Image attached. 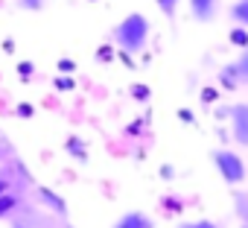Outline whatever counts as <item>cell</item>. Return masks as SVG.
Listing matches in <instances>:
<instances>
[{
	"label": "cell",
	"instance_id": "obj_28",
	"mask_svg": "<svg viewBox=\"0 0 248 228\" xmlns=\"http://www.w3.org/2000/svg\"><path fill=\"white\" fill-rule=\"evenodd\" d=\"M12 228H30V225H27V222H21V219H18V222H15V225H12Z\"/></svg>",
	"mask_w": 248,
	"mask_h": 228
},
{
	"label": "cell",
	"instance_id": "obj_26",
	"mask_svg": "<svg viewBox=\"0 0 248 228\" xmlns=\"http://www.w3.org/2000/svg\"><path fill=\"white\" fill-rule=\"evenodd\" d=\"M129 132H132V135H138V132H143V120H135V123H132V129H129Z\"/></svg>",
	"mask_w": 248,
	"mask_h": 228
},
{
	"label": "cell",
	"instance_id": "obj_30",
	"mask_svg": "<svg viewBox=\"0 0 248 228\" xmlns=\"http://www.w3.org/2000/svg\"><path fill=\"white\" fill-rule=\"evenodd\" d=\"M242 228H248V225H242Z\"/></svg>",
	"mask_w": 248,
	"mask_h": 228
},
{
	"label": "cell",
	"instance_id": "obj_5",
	"mask_svg": "<svg viewBox=\"0 0 248 228\" xmlns=\"http://www.w3.org/2000/svg\"><path fill=\"white\" fill-rule=\"evenodd\" d=\"M114 228H155V219L143 211H129L114 222Z\"/></svg>",
	"mask_w": 248,
	"mask_h": 228
},
{
	"label": "cell",
	"instance_id": "obj_16",
	"mask_svg": "<svg viewBox=\"0 0 248 228\" xmlns=\"http://www.w3.org/2000/svg\"><path fill=\"white\" fill-rule=\"evenodd\" d=\"M129 94H132L135 99H140V102H146V99L152 97V91H149L146 85H132V88H129Z\"/></svg>",
	"mask_w": 248,
	"mask_h": 228
},
{
	"label": "cell",
	"instance_id": "obj_29",
	"mask_svg": "<svg viewBox=\"0 0 248 228\" xmlns=\"http://www.w3.org/2000/svg\"><path fill=\"white\" fill-rule=\"evenodd\" d=\"M62 228H70V225H62Z\"/></svg>",
	"mask_w": 248,
	"mask_h": 228
},
{
	"label": "cell",
	"instance_id": "obj_18",
	"mask_svg": "<svg viewBox=\"0 0 248 228\" xmlns=\"http://www.w3.org/2000/svg\"><path fill=\"white\" fill-rule=\"evenodd\" d=\"M18 6L27 12H41L44 9V0H18Z\"/></svg>",
	"mask_w": 248,
	"mask_h": 228
},
{
	"label": "cell",
	"instance_id": "obj_22",
	"mask_svg": "<svg viewBox=\"0 0 248 228\" xmlns=\"http://www.w3.org/2000/svg\"><path fill=\"white\" fill-rule=\"evenodd\" d=\"M111 59H114L111 47H99V50H96V62H111Z\"/></svg>",
	"mask_w": 248,
	"mask_h": 228
},
{
	"label": "cell",
	"instance_id": "obj_3",
	"mask_svg": "<svg viewBox=\"0 0 248 228\" xmlns=\"http://www.w3.org/2000/svg\"><path fill=\"white\" fill-rule=\"evenodd\" d=\"M219 114H228L233 141H236L239 147H248V102H236V105L219 108Z\"/></svg>",
	"mask_w": 248,
	"mask_h": 228
},
{
	"label": "cell",
	"instance_id": "obj_11",
	"mask_svg": "<svg viewBox=\"0 0 248 228\" xmlns=\"http://www.w3.org/2000/svg\"><path fill=\"white\" fill-rule=\"evenodd\" d=\"M233 67H236V76H239V85H248V47L242 50V56L233 62Z\"/></svg>",
	"mask_w": 248,
	"mask_h": 228
},
{
	"label": "cell",
	"instance_id": "obj_6",
	"mask_svg": "<svg viewBox=\"0 0 248 228\" xmlns=\"http://www.w3.org/2000/svg\"><path fill=\"white\" fill-rule=\"evenodd\" d=\"M38 199H41L50 211H56L59 216H67V205H64V199H62L59 193H53L50 187H38Z\"/></svg>",
	"mask_w": 248,
	"mask_h": 228
},
{
	"label": "cell",
	"instance_id": "obj_8",
	"mask_svg": "<svg viewBox=\"0 0 248 228\" xmlns=\"http://www.w3.org/2000/svg\"><path fill=\"white\" fill-rule=\"evenodd\" d=\"M233 213H236V219L242 222V225H248V193L245 190H233Z\"/></svg>",
	"mask_w": 248,
	"mask_h": 228
},
{
	"label": "cell",
	"instance_id": "obj_12",
	"mask_svg": "<svg viewBox=\"0 0 248 228\" xmlns=\"http://www.w3.org/2000/svg\"><path fill=\"white\" fill-rule=\"evenodd\" d=\"M15 208H18V196H15V193H9V190H6V193H0V216L12 213Z\"/></svg>",
	"mask_w": 248,
	"mask_h": 228
},
{
	"label": "cell",
	"instance_id": "obj_7",
	"mask_svg": "<svg viewBox=\"0 0 248 228\" xmlns=\"http://www.w3.org/2000/svg\"><path fill=\"white\" fill-rule=\"evenodd\" d=\"M64 149H67V155L76 158V161H85V158H88V144H85L79 135H70V138L64 141Z\"/></svg>",
	"mask_w": 248,
	"mask_h": 228
},
{
	"label": "cell",
	"instance_id": "obj_27",
	"mask_svg": "<svg viewBox=\"0 0 248 228\" xmlns=\"http://www.w3.org/2000/svg\"><path fill=\"white\" fill-rule=\"evenodd\" d=\"M3 50H6V53H15V41H12V38H6V41H3Z\"/></svg>",
	"mask_w": 248,
	"mask_h": 228
},
{
	"label": "cell",
	"instance_id": "obj_19",
	"mask_svg": "<svg viewBox=\"0 0 248 228\" xmlns=\"http://www.w3.org/2000/svg\"><path fill=\"white\" fill-rule=\"evenodd\" d=\"M32 73H35V65H32V62H21V65H18V76H21V79H30Z\"/></svg>",
	"mask_w": 248,
	"mask_h": 228
},
{
	"label": "cell",
	"instance_id": "obj_15",
	"mask_svg": "<svg viewBox=\"0 0 248 228\" xmlns=\"http://www.w3.org/2000/svg\"><path fill=\"white\" fill-rule=\"evenodd\" d=\"M53 85H56L59 91H73V88H76V79H73L70 73H62V76L53 79Z\"/></svg>",
	"mask_w": 248,
	"mask_h": 228
},
{
	"label": "cell",
	"instance_id": "obj_9",
	"mask_svg": "<svg viewBox=\"0 0 248 228\" xmlns=\"http://www.w3.org/2000/svg\"><path fill=\"white\" fill-rule=\"evenodd\" d=\"M228 15H231L233 24H239V27L248 30V0H233L231 9H228Z\"/></svg>",
	"mask_w": 248,
	"mask_h": 228
},
{
	"label": "cell",
	"instance_id": "obj_23",
	"mask_svg": "<svg viewBox=\"0 0 248 228\" xmlns=\"http://www.w3.org/2000/svg\"><path fill=\"white\" fill-rule=\"evenodd\" d=\"M73 67H76V65H73L70 59H59V70H62V73H73Z\"/></svg>",
	"mask_w": 248,
	"mask_h": 228
},
{
	"label": "cell",
	"instance_id": "obj_24",
	"mask_svg": "<svg viewBox=\"0 0 248 228\" xmlns=\"http://www.w3.org/2000/svg\"><path fill=\"white\" fill-rule=\"evenodd\" d=\"M178 117H181L184 123H193V120H196V117H193V111H187V108H181V111H178Z\"/></svg>",
	"mask_w": 248,
	"mask_h": 228
},
{
	"label": "cell",
	"instance_id": "obj_2",
	"mask_svg": "<svg viewBox=\"0 0 248 228\" xmlns=\"http://www.w3.org/2000/svg\"><path fill=\"white\" fill-rule=\"evenodd\" d=\"M210 158H213V164H216V170H219V176L233 187V184H242L245 181V161L233 152V149H213L210 152Z\"/></svg>",
	"mask_w": 248,
	"mask_h": 228
},
{
	"label": "cell",
	"instance_id": "obj_25",
	"mask_svg": "<svg viewBox=\"0 0 248 228\" xmlns=\"http://www.w3.org/2000/svg\"><path fill=\"white\" fill-rule=\"evenodd\" d=\"M172 176H175V173H172V167H170V164H164V167H161V179H172Z\"/></svg>",
	"mask_w": 248,
	"mask_h": 228
},
{
	"label": "cell",
	"instance_id": "obj_10",
	"mask_svg": "<svg viewBox=\"0 0 248 228\" xmlns=\"http://www.w3.org/2000/svg\"><path fill=\"white\" fill-rule=\"evenodd\" d=\"M219 79H222V88H236V85H239V76H236L233 62H231V65H225V67L219 70Z\"/></svg>",
	"mask_w": 248,
	"mask_h": 228
},
{
	"label": "cell",
	"instance_id": "obj_1",
	"mask_svg": "<svg viewBox=\"0 0 248 228\" xmlns=\"http://www.w3.org/2000/svg\"><path fill=\"white\" fill-rule=\"evenodd\" d=\"M149 33H152V27H149V18L146 15H140V12H132V15H126L117 27H114V44L123 50V53H129V56H138V53H143L146 50V44H149Z\"/></svg>",
	"mask_w": 248,
	"mask_h": 228
},
{
	"label": "cell",
	"instance_id": "obj_13",
	"mask_svg": "<svg viewBox=\"0 0 248 228\" xmlns=\"http://www.w3.org/2000/svg\"><path fill=\"white\" fill-rule=\"evenodd\" d=\"M231 44H236V47H242V50H245V47H248V30L236 24V27L231 30Z\"/></svg>",
	"mask_w": 248,
	"mask_h": 228
},
{
	"label": "cell",
	"instance_id": "obj_21",
	"mask_svg": "<svg viewBox=\"0 0 248 228\" xmlns=\"http://www.w3.org/2000/svg\"><path fill=\"white\" fill-rule=\"evenodd\" d=\"M216 97H219V94H216V91H213V88H204V91H202V102H204V105H207V108H210V105H213V102H216Z\"/></svg>",
	"mask_w": 248,
	"mask_h": 228
},
{
	"label": "cell",
	"instance_id": "obj_14",
	"mask_svg": "<svg viewBox=\"0 0 248 228\" xmlns=\"http://www.w3.org/2000/svg\"><path fill=\"white\" fill-rule=\"evenodd\" d=\"M155 3H158V9L172 21L175 18V9H178V3H181V0H155Z\"/></svg>",
	"mask_w": 248,
	"mask_h": 228
},
{
	"label": "cell",
	"instance_id": "obj_4",
	"mask_svg": "<svg viewBox=\"0 0 248 228\" xmlns=\"http://www.w3.org/2000/svg\"><path fill=\"white\" fill-rule=\"evenodd\" d=\"M222 0H190V18L199 24H210L219 18Z\"/></svg>",
	"mask_w": 248,
	"mask_h": 228
},
{
	"label": "cell",
	"instance_id": "obj_20",
	"mask_svg": "<svg viewBox=\"0 0 248 228\" xmlns=\"http://www.w3.org/2000/svg\"><path fill=\"white\" fill-rule=\"evenodd\" d=\"M15 114H18V117H32V114H35V105H30V102H21V105L15 108Z\"/></svg>",
	"mask_w": 248,
	"mask_h": 228
},
{
	"label": "cell",
	"instance_id": "obj_17",
	"mask_svg": "<svg viewBox=\"0 0 248 228\" xmlns=\"http://www.w3.org/2000/svg\"><path fill=\"white\" fill-rule=\"evenodd\" d=\"M175 228H219V225L210 219H193V222H178Z\"/></svg>",
	"mask_w": 248,
	"mask_h": 228
}]
</instances>
